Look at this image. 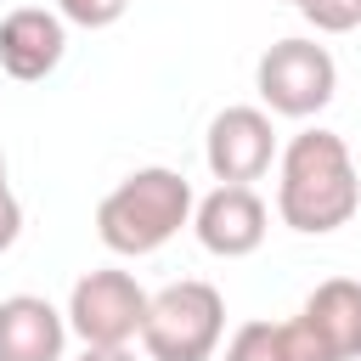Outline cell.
I'll return each instance as SVG.
<instances>
[{
    "instance_id": "1",
    "label": "cell",
    "mask_w": 361,
    "mask_h": 361,
    "mask_svg": "<svg viewBox=\"0 0 361 361\" xmlns=\"http://www.w3.org/2000/svg\"><path fill=\"white\" fill-rule=\"evenodd\" d=\"M361 209V175L355 158L344 147V135L333 130H299L282 147V169H276V214L282 226L305 231V237H327L338 226H350Z\"/></svg>"
},
{
    "instance_id": "2",
    "label": "cell",
    "mask_w": 361,
    "mask_h": 361,
    "mask_svg": "<svg viewBox=\"0 0 361 361\" xmlns=\"http://www.w3.org/2000/svg\"><path fill=\"white\" fill-rule=\"evenodd\" d=\"M192 180L164 169V164H147L135 175H124L102 203H96V237L124 254V259H141V254H158L186 220H192Z\"/></svg>"
},
{
    "instance_id": "3",
    "label": "cell",
    "mask_w": 361,
    "mask_h": 361,
    "mask_svg": "<svg viewBox=\"0 0 361 361\" xmlns=\"http://www.w3.org/2000/svg\"><path fill=\"white\" fill-rule=\"evenodd\" d=\"M226 333V299L214 282L180 276L147 299L141 322V350L147 361H209Z\"/></svg>"
},
{
    "instance_id": "4",
    "label": "cell",
    "mask_w": 361,
    "mask_h": 361,
    "mask_svg": "<svg viewBox=\"0 0 361 361\" xmlns=\"http://www.w3.org/2000/svg\"><path fill=\"white\" fill-rule=\"evenodd\" d=\"M254 90H259V102H265L271 113H282V118H310V113H322V107L333 102V90H338V62H333V51L316 45V39H276V45L259 56V68H254Z\"/></svg>"
},
{
    "instance_id": "5",
    "label": "cell",
    "mask_w": 361,
    "mask_h": 361,
    "mask_svg": "<svg viewBox=\"0 0 361 361\" xmlns=\"http://www.w3.org/2000/svg\"><path fill=\"white\" fill-rule=\"evenodd\" d=\"M288 361H355L361 355V282L327 276L293 322H282Z\"/></svg>"
},
{
    "instance_id": "6",
    "label": "cell",
    "mask_w": 361,
    "mask_h": 361,
    "mask_svg": "<svg viewBox=\"0 0 361 361\" xmlns=\"http://www.w3.org/2000/svg\"><path fill=\"white\" fill-rule=\"evenodd\" d=\"M147 299L152 293H141V282L130 271H113V265L85 271L68 293V333H79L85 344H102V350L130 344V338H141Z\"/></svg>"
},
{
    "instance_id": "7",
    "label": "cell",
    "mask_w": 361,
    "mask_h": 361,
    "mask_svg": "<svg viewBox=\"0 0 361 361\" xmlns=\"http://www.w3.org/2000/svg\"><path fill=\"white\" fill-rule=\"evenodd\" d=\"M203 158H209V175L220 186H248L271 169L276 158V130H271V113L265 107H226L214 113L209 124V141H203Z\"/></svg>"
},
{
    "instance_id": "8",
    "label": "cell",
    "mask_w": 361,
    "mask_h": 361,
    "mask_svg": "<svg viewBox=\"0 0 361 361\" xmlns=\"http://www.w3.org/2000/svg\"><path fill=\"white\" fill-rule=\"evenodd\" d=\"M192 231L209 254L220 259H243L265 243V203L254 186H214L197 209H192Z\"/></svg>"
},
{
    "instance_id": "9",
    "label": "cell",
    "mask_w": 361,
    "mask_h": 361,
    "mask_svg": "<svg viewBox=\"0 0 361 361\" xmlns=\"http://www.w3.org/2000/svg\"><path fill=\"white\" fill-rule=\"evenodd\" d=\"M62 51H68V23H62L56 11H45V6H17V11L0 17V68H6L11 79L34 85V79L56 73Z\"/></svg>"
},
{
    "instance_id": "10",
    "label": "cell",
    "mask_w": 361,
    "mask_h": 361,
    "mask_svg": "<svg viewBox=\"0 0 361 361\" xmlns=\"http://www.w3.org/2000/svg\"><path fill=\"white\" fill-rule=\"evenodd\" d=\"M68 344V310H56L39 293L0 299V361H62Z\"/></svg>"
},
{
    "instance_id": "11",
    "label": "cell",
    "mask_w": 361,
    "mask_h": 361,
    "mask_svg": "<svg viewBox=\"0 0 361 361\" xmlns=\"http://www.w3.org/2000/svg\"><path fill=\"white\" fill-rule=\"evenodd\" d=\"M226 361H288L282 322H243L226 338Z\"/></svg>"
},
{
    "instance_id": "12",
    "label": "cell",
    "mask_w": 361,
    "mask_h": 361,
    "mask_svg": "<svg viewBox=\"0 0 361 361\" xmlns=\"http://www.w3.org/2000/svg\"><path fill=\"white\" fill-rule=\"evenodd\" d=\"M299 17L316 34H350L361 23V0H299Z\"/></svg>"
},
{
    "instance_id": "13",
    "label": "cell",
    "mask_w": 361,
    "mask_h": 361,
    "mask_svg": "<svg viewBox=\"0 0 361 361\" xmlns=\"http://www.w3.org/2000/svg\"><path fill=\"white\" fill-rule=\"evenodd\" d=\"M130 0H56V17L73 28H113Z\"/></svg>"
},
{
    "instance_id": "14",
    "label": "cell",
    "mask_w": 361,
    "mask_h": 361,
    "mask_svg": "<svg viewBox=\"0 0 361 361\" xmlns=\"http://www.w3.org/2000/svg\"><path fill=\"white\" fill-rule=\"evenodd\" d=\"M17 231H23V203L11 197V180H6V152H0V254L17 243Z\"/></svg>"
},
{
    "instance_id": "15",
    "label": "cell",
    "mask_w": 361,
    "mask_h": 361,
    "mask_svg": "<svg viewBox=\"0 0 361 361\" xmlns=\"http://www.w3.org/2000/svg\"><path fill=\"white\" fill-rule=\"evenodd\" d=\"M79 361H135V350H130V344H107V350H102V344H85Z\"/></svg>"
},
{
    "instance_id": "16",
    "label": "cell",
    "mask_w": 361,
    "mask_h": 361,
    "mask_svg": "<svg viewBox=\"0 0 361 361\" xmlns=\"http://www.w3.org/2000/svg\"><path fill=\"white\" fill-rule=\"evenodd\" d=\"M288 6H299V0H288Z\"/></svg>"
}]
</instances>
